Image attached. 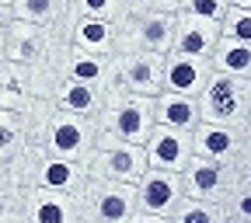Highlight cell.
<instances>
[{
    "label": "cell",
    "instance_id": "1",
    "mask_svg": "<svg viewBox=\"0 0 251 223\" xmlns=\"http://www.w3.org/2000/svg\"><path fill=\"white\" fill-rule=\"evenodd\" d=\"M153 125H157V98L129 94L122 87L105 94L98 112V140H122V143L147 147Z\"/></svg>",
    "mask_w": 251,
    "mask_h": 223
},
{
    "label": "cell",
    "instance_id": "2",
    "mask_svg": "<svg viewBox=\"0 0 251 223\" xmlns=\"http://www.w3.org/2000/svg\"><path fill=\"white\" fill-rule=\"evenodd\" d=\"M77 202V223H133L140 213L136 185H122L108 178H87Z\"/></svg>",
    "mask_w": 251,
    "mask_h": 223
},
{
    "label": "cell",
    "instance_id": "3",
    "mask_svg": "<svg viewBox=\"0 0 251 223\" xmlns=\"http://www.w3.org/2000/svg\"><path fill=\"white\" fill-rule=\"evenodd\" d=\"M175 31H178V14L129 7V14L119 21L115 52H157V56H168L175 49Z\"/></svg>",
    "mask_w": 251,
    "mask_h": 223
},
{
    "label": "cell",
    "instance_id": "4",
    "mask_svg": "<svg viewBox=\"0 0 251 223\" xmlns=\"http://www.w3.org/2000/svg\"><path fill=\"white\" fill-rule=\"evenodd\" d=\"M199 112H202V122L244 129V122L251 115V80L213 70L206 91L199 94Z\"/></svg>",
    "mask_w": 251,
    "mask_h": 223
},
{
    "label": "cell",
    "instance_id": "5",
    "mask_svg": "<svg viewBox=\"0 0 251 223\" xmlns=\"http://www.w3.org/2000/svg\"><path fill=\"white\" fill-rule=\"evenodd\" d=\"M49 157H63V161L87 164L94 147H98V119L91 115H70V112H52L42 140Z\"/></svg>",
    "mask_w": 251,
    "mask_h": 223
},
{
    "label": "cell",
    "instance_id": "6",
    "mask_svg": "<svg viewBox=\"0 0 251 223\" xmlns=\"http://www.w3.org/2000/svg\"><path fill=\"white\" fill-rule=\"evenodd\" d=\"M87 171L94 178H108V181H122V185H140L143 174L150 171L147 161V147L136 143H122V140H98Z\"/></svg>",
    "mask_w": 251,
    "mask_h": 223
},
{
    "label": "cell",
    "instance_id": "7",
    "mask_svg": "<svg viewBox=\"0 0 251 223\" xmlns=\"http://www.w3.org/2000/svg\"><path fill=\"white\" fill-rule=\"evenodd\" d=\"M129 91V94H147L157 98L164 91V56L157 52H115V67H112V87L108 91ZM105 91V94H108ZM105 101V98H101Z\"/></svg>",
    "mask_w": 251,
    "mask_h": 223
},
{
    "label": "cell",
    "instance_id": "8",
    "mask_svg": "<svg viewBox=\"0 0 251 223\" xmlns=\"http://www.w3.org/2000/svg\"><path fill=\"white\" fill-rule=\"evenodd\" d=\"M185 181V196L199 199V202H224L237 192V168L234 164H216L206 157H192L188 168L181 171Z\"/></svg>",
    "mask_w": 251,
    "mask_h": 223
},
{
    "label": "cell",
    "instance_id": "9",
    "mask_svg": "<svg viewBox=\"0 0 251 223\" xmlns=\"http://www.w3.org/2000/svg\"><path fill=\"white\" fill-rule=\"evenodd\" d=\"M136 199H140V213H153V216H168L175 220V213L181 209L185 196V181L175 171H161L150 168L143 174V181L136 185Z\"/></svg>",
    "mask_w": 251,
    "mask_h": 223
},
{
    "label": "cell",
    "instance_id": "10",
    "mask_svg": "<svg viewBox=\"0 0 251 223\" xmlns=\"http://www.w3.org/2000/svg\"><path fill=\"white\" fill-rule=\"evenodd\" d=\"M192 157H196L192 133L171 129V125H153V133H150V140H147V161H150V168L181 174Z\"/></svg>",
    "mask_w": 251,
    "mask_h": 223
},
{
    "label": "cell",
    "instance_id": "11",
    "mask_svg": "<svg viewBox=\"0 0 251 223\" xmlns=\"http://www.w3.org/2000/svg\"><path fill=\"white\" fill-rule=\"evenodd\" d=\"M213 77V59H196V56H164V91L185 94V98H199Z\"/></svg>",
    "mask_w": 251,
    "mask_h": 223
},
{
    "label": "cell",
    "instance_id": "12",
    "mask_svg": "<svg viewBox=\"0 0 251 223\" xmlns=\"http://www.w3.org/2000/svg\"><path fill=\"white\" fill-rule=\"evenodd\" d=\"M192 147H196V157H206L216 164H237V157L244 153V136L241 129H230V125L199 122V129L192 133Z\"/></svg>",
    "mask_w": 251,
    "mask_h": 223
},
{
    "label": "cell",
    "instance_id": "13",
    "mask_svg": "<svg viewBox=\"0 0 251 223\" xmlns=\"http://www.w3.org/2000/svg\"><path fill=\"white\" fill-rule=\"evenodd\" d=\"M224 31L213 21L192 18V14H178V31H175V49L178 56H196V59H213Z\"/></svg>",
    "mask_w": 251,
    "mask_h": 223
},
{
    "label": "cell",
    "instance_id": "14",
    "mask_svg": "<svg viewBox=\"0 0 251 223\" xmlns=\"http://www.w3.org/2000/svg\"><path fill=\"white\" fill-rule=\"evenodd\" d=\"M35 101H39L35 70L25 67V63H4V67H0V108L25 112Z\"/></svg>",
    "mask_w": 251,
    "mask_h": 223
},
{
    "label": "cell",
    "instance_id": "15",
    "mask_svg": "<svg viewBox=\"0 0 251 223\" xmlns=\"http://www.w3.org/2000/svg\"><path fill=\"white\" fill-rule=\"evenodd\" d=\"M87 178H91L87 164L63 161V157H49V153H46L42 171H39V188H49V192H59V196L77 199L80 188L87 185Z\"/></svg>",
    "mask_w": 251,
    "mask_h": 223
},
{
    "label": "cell",
    "instance_id": "16",
    "mask_svg": "<svg viewBox=\"0 0 251 223\" xmlns=\"http://www.w3.org/2000/svg\"><path fill=\"white\" fill-rule=\"evenodd\" d=\"M28 223H77V202L49 188H28Z\"/></svg>",
    "mask_w": 251,
    "mask_h": 223
},
{
    "label": "cell",
    "instance_id": "17",
    "mask_svg": "<svg viewBox=\"0 0 251 223\" xmlns=\"http://www.w3.org/2000/svg\"><path fill=\"white\" fill-rule=\"evenodd\" d=\"M112 67H115V56H98V52H80V49H74L70 59H67L63 77L98 87L101 98H105V91L112 87Z\"/></svg>",
    "mask_w": 251,
    "mask_h": 223
},
{
    "label": "cell",
    "instance_id": "18",
    "mask_svg": "<svg viewBox=\"0 0 251 223\" xmlns=\"http://www.w3.org/2000/svg\"><path fill=\"white\" fill-rule=\"evenodd\" d=\"M115 46H119V25L115 21H101V18H77L74 21V49L115 56Z\"/></svg>",
    "mask_w": 251,
    "mask_h": 223
},
{
    "label": "cell",
    "instance_id": "19",
    "mask_svg": "<svg viewBox=\"0 0 251 223\" xmlns=\"http://www.w3.org/2000/svg\"><path fill=\"white\" fill-rule=\"evenodd\" d=\"M199 122H202L199 98H185V94H171V91L157 94V125H171V129H181V133H196Z\"/></svg>",
    "mask_w": 251,
    "mask_h": 223
},
{
    "label": "cell",
    "instance_id": "20",
    "mask_svg": "<svg viewBox=\"0 0 251 223\" xmlns=\"http://www.w3.org/2000/svg\"><path fill=\"white\" fill-rule=\"evenodd\" d=\"M52 108L56 112H70V115H91L98 119L101 112V91L91 87V84H80V80H70L63 77L56 94H52Z\"/></svg>",
    "mask_w": 251,
    "mask_h": 223
},
{
    "label": "cell",
    "instance_id": "21",
    "mask_svg": "<svg viewBox=\"0 0 251 223\" xmlns=\"http://www.w3.org/2000/svg\"><path fill=\"white\" fill-rule=\"evenodd\" d=\"M14 14H18V21L42 25V28H52V25L74 28V21H70V0H14Z\"/></svg>",
    "mask_w": 251,
    "mask_h": 223
},
{
    "label": "cell",
    "instance_id": "22",
    "mask_svg": "<svg viewBox=\"0 0 251 223\" xmlns=\"http://www.w3.org/2000/svg\"><path fill=\"white\" fill-rule=\"evenodd\" d=\"M213 70L216 74L241 77V80H251V42L220 39V46L213 52Z\"/></svg>",
    "mask_w": 251,
    "mask_h": 223
},
{
    "label": "cell",
    "instance_id": "23",
    "mask_svg": "<svg viewBox=\"0 0 251 223\" xmlns=\"http://www.w3.org/2000/svg\"><path fill=\"white\" fill-rule=\"evenodd\" d=\"M28 147V108L7 112L0 108V161H14Z\"/></svg>",
    "mask_w": 251,
    "mask_h": 223
},
{
    "label": "cell",
    "instance_id": "24",
    "mask_svg": "<svg viewBox=\"0 0 251 223\" xmlns=\"http://www.w3.org/2000/svg\"><path fill=\"white\" fill-rule=\"evenodd\" d=\"M133 0H70V21L77 18H101V21H122L129 14Z\"/></svg>",
    "mask_w": 251,
    "mask_h": 223
},
{
    "label": "cell",
    "instance_id": "25",
    "mask_svg": "<svg viewBox=\"0 0 251 223\" xmlns=\"http://www.w3.org/2000/svg\"><path fill=\"white\" fill-rule=\"evenodd\" d=\"M230 213L224 202H199V199H185L181 209L175 213V223H227Z\"/></svg>",
    "mask_w": 251,
    "mask_h": 223
},
{
    "label": "cell",
    "instance_id": "26",
    "mask_svg": "<svg viewBox=\"0 0 251 223\" xmlns=\"http://www.w3.org/2000/svg\"><path fill=\"white\" fill-rule=\"evenodd\" d=\"M227 11H230V0H185L181 4V14H192V18H202L213 25H224Z\"/></svg>",
    "mask_w": 251,
    "mask_h": 223
},
{
    "label": "cell",
    "instance_id": "27",
    "mask_svg": "<svg viewBox=\"0 0 251 223\" xmlns=\"http://www.w3.org/2000/svg\"><path fill=\"white\" fill-rule=\"evenodd\" d=\"M220 31H224V39H234V42H251V11L248 7H230L224 25H220Z\"/></svg>",
    "mask_w": 251,
    "mask_h": 223
},
{
    "label": "cell",
    "instance_id": "28",
    "mask_svg": "<svg viewBox=\"0 0 251 223\" xmlns=\"http://www.w3.org/2000/svg\"><path fill=\"white\" fill-rule=\"evenodd\" d=\"M227 213L230 216H251V188H237L227 199Z\"/></svg>",
    "mask_w": 251,
    "mask_h": 223
},
{
    "label": "cell",
    "instance_id": "29",
    "mask_svg": "<svg viewBox=\"0 0 251 223\" xmlns=\"http://www.w3.org/2000/svg\"><path fill=\"white\" fill-rule=\"evenodd\" d=\"M185 0H133V7H147V11H161V14H181Z\"/></svg>",
    "mask_w": 251,
    "mask_h": 223
},
{
    "label": "cell",
    "instance_id": "30",
    "mask_svg": "<svg viewBox=\"0 0 251 223\" xmlns=\"http://www.w3.org/2000/svg\"><path fill=\"white\" fill-rule=\"evenodd\" d=\"M237 188H251V150L244 147V153L237 157Z\"/></svg>",
    "mask_w": 251,
    "mask_h": 223
},
{
    "label": "cell",
    "instance_id": "31",
    "mask_svg": "<svg viewBox=\"0 0 251 223\" xmlns=\"http://www.w3.org/2000/svg\"><path fill=\"white\" fill-rule=\"evenodd\" d=\"M11 192H18V185H14V168H11V161H0V199H7Z\"/></svg>",
    "mask_w": 251,
    "mask_h": 223
},
{
    "label": "cell",
    "instance_id": "32",
    "mask_svg": "<svg viewBox=\"0 0 251 223\" xmlns=\"http://www.w3.org/2000/svg\"><path fill=\"white\" fill-rule=\"evenodd\" d=\"M18 25V14H14V4H0V35H7V31Z\"/></svg>",
    "mask_w": 251,
    "mask_h": 223
},
{
    "label": "cell",
    "instance_id": "33",
    "mask_svg": "<svg viewBox=\"0 0 251 223\" xmlns=\"http://www.w3.org/2000/svg\"><path fill=\"white\" fill-rule=\"evenodd\" d=\"M133 223H175V220H168V216H153V213H136Z\"/></svg>",
    "mask_w": 251,
    "mask_h": 223
},
{
    "label": "cell",
    "instance_id": "34",
    "mask_svg": "<svg viewBox=\"0 0 251 223\" xmlns=\"http://www.w3.org/2000/svg\"><path fill=\"white\" fill-rule=\"evenodd\" d=\"M241 136H244V147L251 150V115H248V122H244V129H241Z\"/></svg>",
    "mask_w": 251,
    "mask_h": 223
},
{
    "label": "cell",
    "instance_id": "35",
    "mask_svg": "<svg viewBox=\"0 0 251 223\" xmlns=\"http://www.w3.org/2000/svg\"><path fill=\"white\" fill-rule=\"evenodd\" d=\"M7 63V35H0V67Z\"/></svg>",
    "mask_w": 251,
    "mask_h": 223
},
{
    "label": "cell",
    "instance_id": "36",
    "mask_svg": "<svg viewBox=\"0 0 251 223\" xmlns=\"http://www.w3.org/2000/svg\"><path fill=\"white\" fill-rule=\"evenodd\" d=\"M230 7H248L251 11V0H230Z\"/></svg>",
    "mask_w": 251,
    "mask_h": 223
},
{
    "label": "cell",
    "instance_id": "37",
    "mask_svg": "<svg viewBox=\"0 0 251 223\" xmlns=\"http://www.w3.org/2000/svg\"><path fill=\"white\" fill-rule=\"evenodd\" d=\"M227 223H251V216H230Z\"/></svg>",
    "mask_w": 251,
    "mask_h": 223
},
{
    "label": "cell",
    "instance_id": "38",
    "mask_svg": "<svg viewBox=\"0 0 251 223\" xmlns=\"http://www.w3.org/2000/svg\"><path fill=\"white\" fill-rule=\"evenodd\" d=\"M0 4H14V0H0Z\"/></svg>",
    "mask_w": 251,
    "mask_h": 223
}]
</instances>
